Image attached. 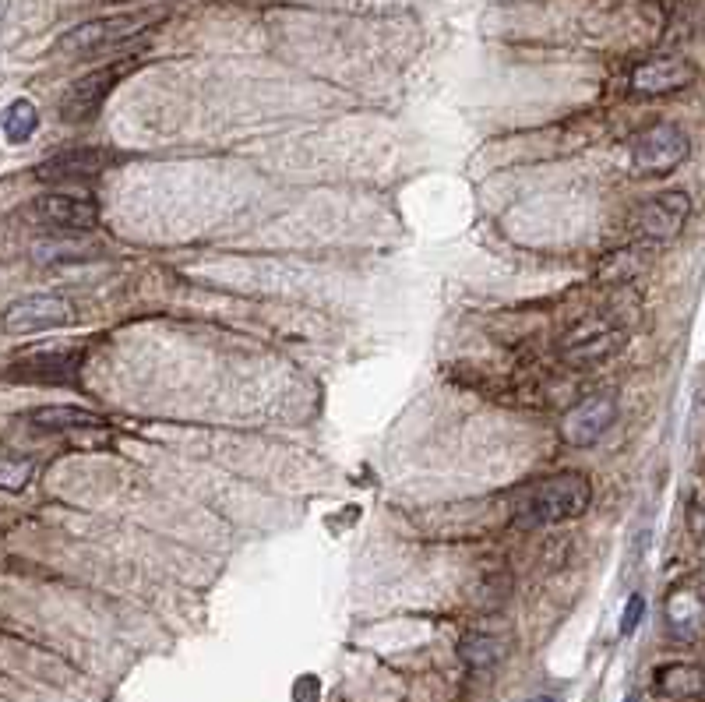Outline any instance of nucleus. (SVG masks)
Masks as SVG:
<instances>
[{
  "label": "nucleus",
  "instance_id": "2",
  "mask_svg": "<svg viewBox=\"0 0 705 702\" xmlns=\"http://www.w3.org/2000/svg\"><path fill=\"white\" fill-rule=\"evenodd\" d=\"M159 22V15H113V18H96V22H85L78 29L64 32L57 39V50L67 57H92V53L113 50V46H124L131 39L145 36L152 25Z\"/></svg>",
  "mask_w": 705,
  "mask_h": 702
},
{
  "label": "nucleus",
  "instance_id": "12",
  "mask_svg": "<svg viewBox=\"0 0 705 702\" xmlns=\"http://www.w3.org/2000/svg\"><path fill=\"white\" fill-rule=\"evenodd\" d=\"M106 166V159L99 156V152H60V156H53L50 163H43L36 170V177L43 180H57V184H64V180H85V177H96L99 170Z\"/></svg>",
  "mask_w": 705,
  "mask_h": 702
},
{
  "label": "nucleus",
  "instance_id": "13",
  "mask_svg": "<svg viewBox=\"0 0 705 702\" xmlns=\"http://www.w3.org/2000/svg\"><path fill=\"white\" fill-rule=\"evenodd\" d=\"M36 431H78V427H99V420L75 406H50V410H36L29 417Z\"/></svg>",
  "mask_w": 705,
  "mask_h": 702
},
{
  "label": "nucleus",
  "instance_id": "11",
  "mask_svg": "<svg viewBox=\"0 0 705 702\" xmlns=\"http://www.w3.org/2000/svg\"><path fill=\"white\" fill-rule=\"evenodd\" d=\"M617 417V403L610 396H589L564 417V438L572 445H593L603 438L610 424Z\"/></svg>",
  "mask_w": 705,
  "mask_h": 702
},
{
  "label": "nucleus",
  "instance_id": "20",
  "mask_svg": "<svg viewBox=\"0 0 705 702\" xmlns=\"http://www.w3.org/2000/svg\"><path fill=\"white\" fill-rule=\"evenodd\" d=\"M642 614H646V600L635 593V597L628 600V607H624V614H621V635L635 632V628H639V621H642Z\"/></svg>",
  "mask_w": 705,
  "mask_h": 702
},
{
  "label": "nucleus",
  "instance_id": "9",
  "mask_svg": "<svg viewBox=\"0 0 705 702\" xmlns=\"http://www.w3.org/2000/svg\"><path fill=\"white\" fill-rule=\"evenodd\" d=\"M124 71H127V64H106V68L78 78V82L64 92V99H60V113H64V120H71V124H85V120L96 117L99 106H103L106 96L113 92V85L124 78Z\"/></svg>",
  "mask_w": 705,
  "mask_h": 702
},
{
  "label": "nucleus",
  "instance_id": "19",
  "mask_svg": "<svg viewBox=\"0 0 705 702\" xmlns=\"http://www.w3.org/2000/svg\"><path fill=\"white\" fill-rule=\"evenodd\" d=\"M29 477H32L29 459L11 456L8 463H4V470H0V487H4V491H22V487L29 484Z\"/></svg>",
  "mask_w": 705,
  "mask_h": 702
},
{
  "label": "nucleus",
  "instance_id": "7",
  "mask_svg": "<svg viewBox=\"0 0 705 702\" xmlns=\"http://www.w3.org/2000/svg\"><path fill=\"white\" fill-rule=\"evenodd\" d=\"M75 322V307L60 293H36V297H22L8 304L4 311V332L18 336V332H39V329H60V325Z\"/></svg>",
  "mask_w": 705,
  "mask_h": 702
},
{
  "label": "nucleus",
  "instance_id": "21",
  "mask_svg": "<svg viewBox=\"0 0 705 702\" xmlns=\"http://www.w3.org/2000/svg\"><path fill=\"white\" fill-rule=\"evenodd\" d=\"M526 702H557L554 695H536V699H526Z\"/></svg>",
  "mask_w": 705,
  "mask_h": 702
},
{
  "label": "nucleus",
  "instance_id": "10",
  "mask_svg": "<svg viewBox=\"0 0 705 702\" xmlns=\"http://www.w3.org/2000/svg\"><path fill=\"white\" fill-rule=\"evenodd\" d=\"M695 78H698V71L691 60L656 57V60H646V64H639V68L631 71L628 85L635 96H670V92L688 89Z\"/></svg>",
  "mask_w": 705,
  "mask_h": 702
},
{
  "label": "nucleus",
  "instance_id": "4",
  "mask_svg": "<svg viewBox=\"0 0 705 702\" xmlns=\"http://www.w3.org/2000/svg\"><path fill=\"white\" fill-rule=\"evenodd\" d=\"M691 216V198L684 191H663V195L646 198L631 212V226L639 244H667L684 230Z\"/></svg>",
  "mask_w": 705,
  "mask_h": 702
},
{
  "label": "nucleus",
  "instance_id": "6",
  "mask_svg": "<svg viewBox=\"0 0 705 702\" xmlns=\"http://www.w3.org/2000/svg\"><path fill=\"white\" fill-rule=\"evenodd\" d=\"M25 223H36V226L60 230V233H85L99 223V209H96V202L85 195L50 191V195H39L36 202L25 205Z\"/></svg>",
  "mask_w": 705,
  "mask_h": 702
},
{
  "label": "nucleus",
  "instance_id": "8",
  "mask_svg": "<svg viewBox=\"0 0 705 702\" xmlns=\"http://www.w3.org/2000/svg\"><path fill=\"white\" fill-rule=\"evenodd\" d=\"M628 332H624L621 322H610V318H593V322L575 325L568 336H564V357L572 364H600V360H610L617 350L624 346Z\"/></svg>",
  "mask_w": 705,
  "mask_h": 702
},
{
  "label": "nucleus",
  "instance_id": "22",
  "mask_svg": "<svg viewBox=\"0 0 705 702\" xmlns=\"http://www.w3.org/2000/svg\"><path fill=\"white\" fill-rule=\"evenodd\" d=\"M628 702H639V695H628Z\"/></svg>",
  "mask_w": 705,
  "mask_h": 702
},
{
  "label": "nucleus",
  "instance_id": "18",
  "mask_svg": "<svg viewBox=\"0 0 705 702\" xmlns=\"http://www.w3.org/2000/svg\"><path fill=\"white\" fill-rule=\"evenodd\" d=\"M89 251L85 244H75V240H46V244H39L36 251H32V258L36 262H67V258H89Z\"/></svg>",
  "mask_w": 705,
  "mask_h": 702
},
{
  "label": "nucleus",
  "instance_id": "1",
  "mask_svg": "<svg viewBox=\"0 0 705 702\" xmlns=\"http://www.w3.org/2000/svg\"><path fill=\"white\" fill-rule=\"evenodd\" d=\"M593 501V484L582 473H557L533 487L519 505L522 526H550L579 519Z\"/></svg>",
  "mask_w": 705,
  "mask_h": 702
},
{
  "label": "nucleus",
  "instance_id": "17",
  "mask_svg": "<svg viewBox=\"0 0 705 702\" xmlns=\"http://www.w3.org/2000/svg\"><path fill=\"white\" fill-rule=\"evenodd\" d=\"M459 657L466 660L469 667H490L501 660V643L494 635H466L459 643Z\"/></svg>",
  "mask_w": 705,
  "mask_h": 702
},
{
  "label": "nucleus",
  "instance_id": "14",
  "mask_svg": "<svg viewBox=\"0 0 705 702\" xmlns=\"http://www.w3.org/2000/svg\"><path fill=\"white\" fill-rule=\"evenodd\" d=\"M39 131V110L29 99H15V103L4 110V138L11 145H25Z\"/></svg>",
  "mask_w": 705,
  "mask_h": 702
},
{
  "label": "nucleus",
  "instance_id": "3",
  "mask_svg": "<svg viewBox=\"0 0 705 702\" xmlns=\"http://www.w3.org/2000/svg\"><path fill=\"white\" fill-rule=\"evenodd\" d=\"M691 142L681 127L674 124H656L646 127L635 142H631V166L642 173V177H667L677 166L688 159Z\"/></svg>",
  "mask_w": 705,
  "mask_h": 702
},
{
  "label": "nucleus",
  "instance_id": "15",
  "mask_svg": "<svg viewBox=\"0 0 705 702\" xmlns=\"http://www.w3.org/2000/svg\"><path fill=\"white\" fill-rule=\"evenodd\" d=\"M642 262H646V258H642L639 247H621V251H614L610 258H603L596 279H600V283H628V279H635L642 272Z\"/></svg>",
  "mask_w": 705,
  "mask_h": 702
},
{
  "label": "nucleus",
  "instance_id": "5",
  "mask_svg": "<svg viewBox=\"0 0 705 702\" xmlns=\"http://www.w3.org/2000/svg\"><path fill=\"white\" fill-rule=\"evenodd\" d=\"M85 360V350L78 346H53V350L22 353L8 364V381L18 385H71L78 378V367Z\"/></svg>",
  "mask_w": 705,
  "mask_h": 702
},
{
  "label": "nucleus",
  "instance_id": "16",
  "mask_svg": "<svg viewBox=\"0 0 705 702\" xmlns=\"http://www.w3.org/2000/svg\"><path fill=\"white\" fill-rule=\"evenodd\" d=\"M656 685L667 695H698L705 688V678L688 664H670L656 674Z\"/></svg>",
  "mask_w": 705,
  "mask_h": 702
}]
</instances>
